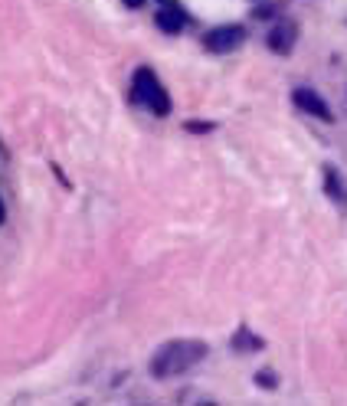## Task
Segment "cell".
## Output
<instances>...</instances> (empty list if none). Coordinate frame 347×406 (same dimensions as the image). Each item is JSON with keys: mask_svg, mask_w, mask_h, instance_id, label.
I'll use <instances>...</instances> for the list:
<instances>
[{"mask_svg": "<svg viewBox=\"0 0 347 406\" xmlns=\"http://www.w3.org/2000/svg\"><path fill=\"white\" fill-rule=\"evenodd\" d=\"M206 351H210V347H206L204 341H190V338L167 341V344H161L158 351H154L151 373L158 377V380L177 377V373H184V371H190V367L200 364V361L206 357Z\"/></svg>", "mask_w": 347, "mask_h": 406, "instance_id": "6da1fadb", "label": "cell"}, {"mask_svg": "<svg viewBox=\"0 0 347 406\" xmlns=\"http://www.w3.org/2000/svg\"><path fill=\"white\" fill-rule=\"evenodd\" d=\"M135 99L141 102L148 111H154L158 119H164L170 111V99H167V89L161 85V79L154 76L148 66H141L135 72Z\"/></svg>", "mask_w": 347, "mask_h": 406, "instance_id": "7a4b0ae2", "label": "cell"}, {"mask_svg": "<svg viewBox=\"0 0 347 406\" xmlns=\"http://www.w3.org/2000/svg\"><path fill=\"white\" fill-rule=\"evenodd\" d=\"M246 40V30L239 23H229V26H216L204 36V46L210 53H233L236 46H243Z\"/></svg>", "mask_w": 347, "mask_h": 406, "instance_id": "3957f363", "label": "cell"}, {"mask_svg": "<svg viewBox=\"0 0 347 406\" xmlns=\"http://www.w3.org/2000/svg\"><path fill=\"white\" fill-rule=\"evenodd\" d=\"M292 99H295V105L305 111V115H314L318 121H331V119H334V115H331V109L324 105V99L314 92V89H305V85H302V89H295V92H292Z\"/></svg>", "mask_w": 347, "mask_h": 406, "instance_id": "277c9868", "label": "cell"}, {"mask_svg": "<svg viewBox=\"0 0 347 406\" xmlns=\"http://www.w3.org/2000/svg\"><path fill=\"white\" fill-rule=\"evenodd\" d=\"M295 40H298V26L292 23V20H279V23L269 30V50L282 53V56L295 50Z\"/></svg>", "mask_w": 347, "mask_h": 406, "instance_id": "5b68a950", "label": "cell"}, {"mask_svg": "<svg viewBox=\"0 0 347 406\" xmlns=\"http://www.w3.org/2000/svg\"><path fill=\"white\" fill-rule=\"evenodd\" d=\"M154 23H158V30H164L167 36H177L180 30H184V23H187V17H184V10L174 4V7H161L158 13H154Z\"/></svg>", "mask_w": 347, "mask_h": 406, "instance_id": "8992f818", "label": "cell"}, {"mask_svg": "<svg viewBox=\"0 0 347 406\" xmlns=\"http://www.w3.org/2000/svg\"><path fill=\"white\" fill-rule=\"evenodd\" d=\"M324 190H328V197L334 203H338L341 210H347V184H344V177H341V170L338 168H324Z\"/></svg>", "mask_w": 347, "mask_h": 406, "instance_id": "52a82bcc", "label": "cell"}, {"mask_svg": "<svg viewBox=\"0 0 347 406\" xmlns=\"http://www.w3.org/2000/svg\"><path fill=\"white\" fill-rule=\"evenodd\" d=\"M236 347H263V341H259V338H253V334H249V331H239V334H236Z\"/></svg>", "mask_w": 347, "mask_h": 406, "instance_id": "ba28073f", "label": "cell"}, {"mask_svg": "<svg viewBox=\"0 0 347 406\" xmlns=\"http://www.w3.org/2000/svg\"><path fill=\"white\" fill-rule=\"evenodd\" d=\"M255 383H259V387H265V390L279 387V380H275V373H272V371H259V373H255Z\"/></svg>", "mask_w": 347, "mask_h": 406, "instance_id": "9c48e42d", "label": "cell"}, {"mask_svg": "<svg viewBox=\"0 0 347 406\" xmlns=\"http://www.w3.org/2000/svg\"><path fill=\"white\" fill-rule=\"evenodd\" d=\"M187 131H210V125H200V121H190V125H187Z\"/></svg>", "mask_w": 347, "mask_h": 406, "instance_id": "30bf717a", "label": "cell"}, {"mask_svg": "<svg viewBox=\"0 0 347 406\" xmlns=\"http://www.w3.org/2000/svg\"><path fill=\"white\" fill-rule=\"evenodd\" d=\"M125 4H128V7H131V10H138V7H144V0H125Z\"/></svg>", "mask_w": 347, "mask_h": 406, "instance_id": "8fae6325", "label": "cell"}, {"mask_svg": "<svg viewBox=\"0 0 347 406\" xmlns=\"http://www.w3.org/2000/svg\"><path fill=\"white\" fill-rule=\"evenodd\" d=\"M0 223H4V203H0Z\"/></svg>", "mask_w": 347, "mask_h": 406, "instance_id": "7c38bea8", "label": "cell"}]
</instances>
